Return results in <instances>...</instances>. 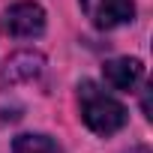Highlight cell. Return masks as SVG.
I'll return each instance as SVG.
<instances>
[{
	"mask_svg": "<svg viewBox=\"0 0 153 153\" xmlns=\"http://www.w3.org/2000/svg\"><path fill=\"white\" fill-rule=\"evenodd\" d=\"M42 66H45V60H42V54H36V51H18V54H12L9 60H6V66H3V78L6 84H18V81H33L36 75L42 72Z\"/></svg>",
	"mask_w": 153,
	"mask_h": 153,
	"instance_id": "obj_5",
	"label": "cell"
},
{
	"mask_svg": "<svg viewBox=\"0 0 153 153\" xmlns=\"http://www.w3.org/2000/svg\"><path fill=\"white\" fill-rule=\"evenodd\" d=\"M0 27L3 33L15 36V39H33V36H42L45 30V9L33 0H21V3H12L3 18H0Z\"/></svg>",
	"mask_w": 153,
	"mask_h": 153,
	"instance_id": "obj_2",
	"label": "cell"
},
{
	"mask_svg": "<svg viewBox=\"0 0 153 153\" xmlns=\"http://www.w3.org/2000/svg\"><path fill=\"white\" fill-rule=\"evenodd\" d=\"M102 75L114 90H132L144 78V66L138 57H114L102 66Z\"/></svg>",
	"mask_w": 153,
	"mask_h": 153,
	"instance_id": "obj_4",
	"label": "cell"
},
{
	"mask_svg": "<svg viewBox=\"0 0 153 153\" xmlns=\"http://www.w3.org/2000/svg\"><path fill=\"white\" fill-rule=\"evenodd\" d=\"M81 9L90 18V24L99 30H111L117 24H126L135 15L132 0H81Z\"/></svg>",
	"mask_w": 153,
	"mask_h": 153,
	"instance_id": "obj_3",
	"label": "cell"
},
{
	"mask_svg": "<svg viewBox=\"0 0 153 153\" xmlns=\"http://www.w3.org/2000/svg\"><path fill=\"white\" fill-rule=\"evenodd\" d=\"M12 153H60V147L48 135H18Z\"/></svg>",
	"mask_w": 153,
	"mask_h": 153,
	"instance_id": "obj_6",
	"label": "cell"
},
{
	"mask_svg": "<svg viewBox=\"0 0 153 153\" xmlns=\"http://www.w3.org/2000/svg\"><path fill=\"white\" fill-rule=\"evenodd\" d=\"M78 102H81V117H84L90 132L108 138V135H114V132H120L126 126V117H129L126 108L111 93H105L99 84L84 81L78 87Z\"/></svg>",
	"mask_w": 153,
	"mask_h": 153,
	"instance_id": "obj_1",
	"label": "cell"
}]
</instances>
